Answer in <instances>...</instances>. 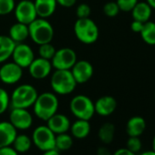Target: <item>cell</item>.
I'll return each instance as SVG.
<instances>
[{
  "label": "cell",
  "mask_w": 155,
  "mask_h": 155,
  "mask_svg": "<svg viewBox=\"0 0 155 155\" xmlns=\"http://www.w3.org/2000/svg\"><path fill=\"white\" fill-rule=\"evenodd\" d=\"M12 146L18 153H25L28 151L29 149L31 148L32 140L26 134H19L17 135V137L15 138Z\"/></svg>",
  "instance_id": "d4e9b609"
},
{
  "label": "cell",
  "mask_w": 155,
  "mask_h": 155,
  "mask_svg": "<svg viewBox=\"0 0 155 155\" xmlns=\"http://www.w3.org/2000/svg\"><path fill=\"white\" fill-rule=\"evenodd\" d=\"M9 122L20 130H26L32 126L33 117L28 109L12 108L9 114Z\"/></svg>",
  "instance_id": "8fae6325"
},
{
  "label": "cell",
  "mask_w": 155,
  "mask_h": 155,
  "mask_svg": "<svg viewBox=\"0 0 155 155\" xmlns=\"http://www.w3.org/2000/svg\"><path fill=\"white\" fill-rule=\"evenodd\" d=\"M56 1L58 5L63 8H71L76 4L77 0H56Z\"/></svg>",
  "instance_id": "8d00e7d4"
},
{
  "label": "cell",
  "mask_w": 155,
  "mask_h": 155,
  "mask_svg": "<svg viewBox=\"0 0 155 155\" xmlns=\"http://www.w3.org/2000/svg\"><path fill=\"white\" fill-rule=\"evenodd\" d=\"M77 84L87 83L93 76L94 68L91 62L81 59L77 60L74 66L70 69Z\"/></svg>",
  "instance_id": "7c38bea8"
},
{
  "label": "cell",
  "mask_w": 155,
  "mask_h": 155,
  "mask_svg": "<svg viewBox=\"0 0 155 155\" xmlns=\"http://www.w3.org/2000/svg\"><path fill=\"white\" fill-rule=\"evenodd\" d=\"M138 2L139 0H116L120 10L123 12H130Z\"/></svg>",
  "instance_id": "d6a6232c"
},
{
  "label": "cell",
  "mask_w": 155,
  "mask_h": 155,
  "mask_svg": "<svg viewBox=\"0 0 155 155\" xmlns=\"http://www.w3.org/2000/svg\"><path fill=\"white\" fill-rule=\"evenodd\" d=\"M11 58H13V61L22 68H28L34 60L35 55L33 49L28 45L22 42L16 44Z\"/></svg>",
  "instance_id": "4fadbf2b"
},
{
  "label": "cell",
  "mask_w": 155,
  "mask_h": 155,
  "mask_svg": "<svg viewBox=\"0 0 155 155\" xmlns=\"http://www.w3.org/2000/svg\"><path fill=\"white\" fill-rule=\"evenodd\" d=\"M70 124V120L66 115L58 112L47 120V126L56 135L68 132V130H69Z\"/></svg>",
  "instance_id": "9a60e30c"
},
{
  "label": "cell",
  "mask_w": 155,
  "mask_h": 155,
  "mask_svg": "<svg viewBox=\"0 0 155 155\" xmlns=\"http://www.w3.org/2000/svg\"><path fill=\"white\" fill-rule=\"evenodd\" d=\"M58 99L55 93L43 92L38 94L35 103L33 104V110L38 119L47 121L50 117L58 112Z\"/></svg>",
  "instance_id": "6da1fadb"
},
{
  "label": "cell",
  "mask_w": 155,
  "mask_h": 155,
  "mask_svg": "<svg viewBox=\"0 0 155 155\" xmlns=\"http://www.w3.org/2000/svg\"><path fill=\"white\" fill-rule=\"evenodd\" d=\"M97 155H112L110 150L105 147V146H101L98 148V150H97Z\"/></svg>",
  "instance_id": "f35d334b"
},
{
  "label": "cell",
  "mask_w": 155,
  "mask_h": 155,
  "mask_svg": "<svg viewBox=\"0 0 155 155\" xmlns=\"http://www.w3.org/2000/svg\"><path fill=\"white\" fill-rule=\"evenodd\" d=\"M113 155H137V154L132 152V151H130L127 148H120V149H118L113 153Z\"/></svg>",
  "instance_id": "74e56055"
},
{
  "label": "cell",
  "mask_w": 155,
  "mask_h": 155,
  "mask_svg": "<svg viewBox=\"0 0 155 155\" xmlns=\"http://www.w3.org/2000/svg\"><path fill=\"white\" fill-rule=\"evenodd\" d=\"M56 50L57 49L55 48V47L53 45H51V42L50 43H46V44L39 45L38 54H39L40 58L48 59V60H51L53 56L55 55Z\"/></svg>",
  "instance_id": "83f0119b"
},
{
  "label": "cell",
  "mask_w": 155,
  "mask_h": 155,
  "mask_svg": "<svg viewBox=\"0 0 155 155\" xmlns=\"http://www.w3.org/2000/svg\"><path fill=\"white\" fill-rule=\"evenodd\" d=\"M18 130L9 121H0V148L12 146Z\"/></svg>",
  "instance_id": "e0dca14e"
},
{
  "label": "cell",
  "mask_w": 155,
  "mask_h": 155,
  "mask_svg": "<svg viewBox=\"0 0 155 155\" xmlns=\"http://www.w3.org/2000/svg\"><path fill=\"white\" fill-rule=\"evenodd\" d=\"M28 68L32 78L36 80H43L50 75L52 70V64L50 60L39 57L37 58H35Z\"/></svg>",
  "instance_id": "5bb4252c"
},
{
  "label": "cell",
  "mask_w": 155,
  "mask_h": 155,
  "mask_svg": "<svg viewBox=\"0 0 155 155\" xmlns=\"http://www.w3.org/2000/svg\"><path fill=\"white\" fill-rule=\"evenodd\" d=\"M146 130V121L140 116L131 117L126 124V132L130 137H140Z\"/></svg>",
  "instance_id": "d6986e66"
},
{
  "label": "cell",
  "mask_w": 155,
  "mask_h": 155,
  "mask_svg": "<svg viewBox=\"0 0 155 155\" xmlns=\"http://www.w3.org/2000/svg\"><path fill=\"white\" fill-rule=\"evenodd\" d=\"M9 38L16 43H22L28 38H29L28 25L17 22L9 28Z\"/></svg>",
  "instance_id": "44dd1931"
},
{
  "label": "cell",
  "mask_w": 155,
  "mask_h": 155,
  "mask_svg": "<svg viewBox=\"0 0 155 155\" xmlns=\"http://www.w3.org/2000/svg\"><path fill=\"white\" fill-rule=\"evenodd\" d=\"M55 138L56 134L47 125H40L33 130L31 140L38 149L45 151L55 149Z\"/></svg>",
  "instance_id": "52a82bcc"
},
{
  "label": "cell",
  "mask_w": 155,
  "mask_h": 155,
  "mask_svg": "<svg viewBox=\"0 0 155 155\" xmlns=\"http://www.w3.org/2000/svg\"><path fill=\"white\" fill-rule=\"evenodd\" d=\"M77 60L78 58L75 50L70 48H62L56 50L55 55L50 61L52 68L55 69L70 70Z\"/></svg>",
  "instance_id": "ba28073f"
},
{
  "label": "cell",
  "mask_w": 155,
  "mask_h": 155,
  "mask_svg": "<svg viewBox=\"0 0 155 155\" xmlns=\"http://www.w3.org/2000/svg\"><path fill=\"white\" fill-rule=\"evenodd\" d=\"M120 8L116 2H108L103 7V13L108 18H115L120 13Z\"/></svg>",
  "instance_id": "1f68e13d"
},
{
  "label": "cell",
  "mask_w": 155,
  "mask_h": 155,
  "mask_svg": "<svg viewBox=\"0 0 155 155\" xmlns=\"http://www.w3.org/2000/svg\"><path fill=\"white\" fill-rule=\"evenodd\" d=\"M130 12L133 20L145 23L150 20L152 14V8L147 2H138Z\"/></svg>",
  "instance_id": "7402d4cb"
},
{
  "label": "cell",
  "mask_w": 155,
  "mask_h": 155,
  "mask_svg": "<svg viewBox=\"0 0 155 155\" xmlns=\"http://www.w3.org/2000/svg\"><path fill=\"white\" fill-rule=\"evenodd\" d=\"M34 6L38 18H48L55 13L58 4L56 0H35Z\"/></svg>",
  "instance_id": "ac0fdd59"
},
{
  "label": "cell",
  "mask_w": 155,
  "mask_h": 155,
  "mask_svg": "<svg viewBox=\"0 0 155 155\" xmlns=\"http://www.w3.org/2000/svg\"><path fill=\"white\" fill-rule=\"evenodd\" d=\"M114 135H115V126L110 122H106L102 124L99 129V132H98L99 139L101 140V142L105 144L111 143L114 139Z\"/></svg>",
  "instance_id": "cb8c5ba5"
},
{
  "label": "cell",
  "mask_w": 155,
  "mask_h": 155,
  "mask_svg": "<svg viewBox=\"0 0 155 155\" xmlns=\"http://www.w3.org/2000/svg\"><path fill=\"white\" fill-rule=\"evenodd\" d=\"M143 25L144 23L140 22V21H138V20H133L131 22V25H130V28L131 30L134 32V33H140L142 28H143Z\"/></svg>",
  "instance_id": "d590c367"
},
{
  "label": "cell",
  "mask_w": 155,
  "mask_h": 155,
  "mask_svg": "<svg viewBox=\"0 0 155 155\" xmlns=\"http://www.w3.org/2000/svg\"><path fill=\"white\" fill-rule=\"evenodd\" d=\"M140 37L142 40L150 46L155 45V23L152 21H147L144 23L140 31Z\"/></svg>",
  "instance_id": "484cf974"
},
{
  "label": "cell",
  "mask_w": 155,
  "mask_h": 155,
  "mask_svg": "<svg viewBox=\"0 0 155 155\" xmlns=\"http://www.w3.org/2000/svg\"><path fill=\"white\" fill-rule=\"evenodd\" d=\"M76 38L83 44H93L99 38L100 31L97 24L90 18H78L74 25Z\"/></svg>",
  "instance_id": "5b68a950"
},
{
  "label": "cell",
  "mask_w": 155,
  "mask_h": 155,
  "mask_svg": "<svg viewBox=\"0 0 155 155\" xmlns=\"http://www.w3.org/2000/svg\"><path fill=\"white\" fill-rule=\"evenodd\" d=\"M15 47L16 43L9 36L0 35V63H4L11 58Z\"/></svg>",
  "instance_id": "603a6c76"
},
{
  "label": "cell",
  "mask_w": 155,
  "mask_h": 155,
  "mask_svg": "<svg viewBox=\"0 0 155 155\" xmlns=\"http://www.w3.org/2000/svg\"><path fill=\"white\" fill-rule=\"evenodd\" d=\"M154 98H155V95H154Z\"/></svg>",
  "instance_id": "ee69618b"
},
{
  "label": "cell",
  "mask_w": 155,
  "mask_h": 155,
  "mask_svg": "<svg viewBox=\"0 0 155 155\" xmlns=\"http://www.w3.org/2000/svg\"><path fill=\"white\" fill-rule=\"evenodd\" d=\"M50 86L56 94L68 95L75 91L77 82L70 70L56 69L51 76Z\"/></svg>",
  "instance_id": "7a4b0ae2"
},
{
  "label": "cell",
  "mask_w": 155,
  "mask_h": 155,
  "mask_svg": "<svg viewBox=\"0 0 155 155\" xmlns=\"http://www.w3.org/2000/svg\"><path fill=\"white\" fill-rule=\"evenodd\" d=\"M15 18L18 22L29 25L37 18L38 14L34 6V2L30 0H21L14 8Z\"/></svg>",
  "instance_id": "9c48e42d"
},
{
  "label": "cell",
  "mask_w": 155,
  "mask_h": 155,
  "mask_svg": "<svg viewBox=\"0 0 155 155\" xmlns=\"http://www.w3.org/2000/svg\"><path fill=\"white\" fill-rule=\"evenodd\" d=\"M152 150L155 151V135H154L153 140H152Z\"/></svg>",
  "instance_id": "7bdbcfd3"
},
{
  "label": "cell",
  "mask_w": 155,
  "mask_h": 155,
  "mask_svg": "<svg viewBox=\"0 0 155 155\" xmlns=\"http://www.w3.org/2000/svg\"><path fill=\"white\" fill-rule=\"evenodd\" d=\"M146 2L150 5L152 9H155V0H146Z\"/></svg>",
  "instance_id": "b9f144b4"
},
{
  "label": "cell",
  "mask_w": 155,
  "mask_h": 155,
  "mask_svg": "<svg viewBox=\"0 0 155 155\" xmlns=\"http://www.w3.org/2000/svg\"><path fill=\"white\" fill-rule=\"evenodd\" d=\"M0 155H19V153L16 151V150L13 147L8 146L0 148Z\"/></svg>",
  "instance_id": "e575fe53"
},
{
  "label": "cell",
  "mask_w": 155,
  "mask_h": 155,
  "mask_svg": "<svg viewBox=\"0 0 155 155\" xmlns=\"http://www.w3.org/2000/svg\"><path fill=\"white\" fill-rule=\"evenodd\" d=\"M23 76V68L14 61L5 63L0 68V81L8 85L18 83Z\"/></svg>",
  "instance_id": "30bf717a"
},
{
  "label": "cell",
  "mask_w": 155,
  "mask_h": 155,
  "mask_svg": "<svg viewBox=\"0 0 155 155\" xmlns=\"http://www.w3.org/2000/svg\"><path fill=\"white\" fill-rule=\"evenodd\" d=\"M42 155H60L59 151L56 149H52V150H45L43 151Z\"/></svg>",
  "instance_id": "ab89813d"
},
{
  "label": "cell",
  "mask_w": 155,
  "mask_h": 155,
  "mask_svg": "<svg viewBox=\"0 0 155 155\" xmlns=\"http://www.w3.org/2000/svg\"><path fill=\"white\" fill-rule=\"evenodd\" d=\"M140 155H155V151L153 150H145V151L141 152Z\"/></svg>",
  "instance_id": "60d3db41"
},
{
  "label": "cell",
  "mask_w": 155,
  "mask_h": 155,
  "mask_svg": "<svg viewBox=\"0 0 155 155\" xmlns=\"http://www.w3.org/2000/svg\"><path fill=\"white\" fill-rule=\"evenodd\" d=\"M29 38L37 45L50 43L54 38V28L47 18H37L28 25Z\"/></svg>",
  "instance_id": "3957f363"
},
{
  "label": "cell",
  "mask_w": 155,
  "mask_h": 155,
  "mask_svg": "<svg viewBox=\"0 0 155 155\" xmlns=\"http://www.w3.org/2000/svg\"><path fill=\"white\" fill-rule=\"evenodd\" d=\"M91 13V8L88 4H81L76 9V15L78 18H90Z\"/></svg>",
  "instance_id": "836d02e7"
},
{
  "label": "cell",
  "mask_w": 155,
  "mask_h": 155,
  "mask_svg": "<svg viewBox=\"0 0 155 155\" xmlns=\"http://www.w3.org/2000/svg\"><path fill=\"white\" fill-rule=\"evenodd\" d=\"M15 0H0V16H5L14 11Z\"/></svg>",
  "instance_id": "f546056e"
},
{
  "label": "cell",
  "mask_w": 155,
  "mask_h": 155,
  "mask_svg": "<svg viewBox=\"0 0 155 155\" xmlns=\"http://www.w3.org/2000/svg\"><path fill=\"white\" fill-rule=\"evenodd\" d=\"M10 105V96L8 91L0 88V115L7 111Z\"/></svg>",
  "instance_id": "f1b7e54d"
},
{
  "label": "cell",
  "mask_w": 155,
  "mask_h": 155,
  "mask_svg": "<svg viewBox=\"0 0 155 155\" xmlns=\"http://www.w3.org/2000/svg\"><path fill=\"white\" fill-rule=\"evenodd\" d=\"M91 127L90 120H80V119H77L76 121L70 124V128H69L71 135L74 138L79 140L87 138L91 133Z\"/></svg>",
  "instance_id": "ffe728a7"
},
{
  "label": "cell",
  "mask_w": 155,
  "mask_h": 155,
  "mask_svg": "<svg viewBox=\"0 0 155 155\" xmlns=\"http://www.w3.org/2000/svg\"><path fill=\"white\" fill-rule=\"evenodd\" d=\"M38 96V91L34 86L22 84L13 91L10 96V104L12 108L28 109L33 106Z\"/></svg>",
  "instance_id": "277c9868"
},
{
  "label": "cell",
  "mask_w": 155,
  "mask_h": 155,
  "mask_svg": "<svg viewBox=\"0 0 155 155\" xmlns=\"http://www.w3.org/2000/svg\"><path fill=\"white\" fill-rule=\"evenodd\" d=\"M73 145V138L67 132L57 134L55 138V149L58 151L69 150Z\"/></svg>",
  "instance_id": "4316f807"
},
{
  "label": "cell",
  "mask_w": 155,
  "mask_h": 155,
  "mask_svg": "<svg viewBox=\"0 0 155 155\" xmlns=\"http://www.w3.org/2000/svg\"><path fill=\"white\" fill-rule=\"evenodd\" d=\"M126 148L136 154L140 151L142 148V143L140 140V137H130L127 140Z\"/></svg>",
  "instance_id": "4dcf8cb0"
},
{
  "label": "cell",
  "mask_w": 155,
  "mask_h": 155,
  "mask_svg": "<svg viewBox=\"0 0 155 155\" xmlns=\"http://www.w3.org/2000/svg\"><path fill=\"white\" fill-rule=\"evenodd\" d=\"M94 107L95 113L102 117H107L115 111L117 101L112 96H102L94 102Z\"/></svg>",
  "instance_id": "2e32d148"
},
{
  "label": "cell",
  "mask_w": 155,
  "mask_h": 155,
  "mask_svg": "<svg viewBox=\"0 0 155 155\" xmlns=\"http://www.w3.org/2000/svg\"><path fill=\"white\" fill-rule=\"evenodd\" d=\"M71 113L80 120H90L95 114L94 102L86 95H77L69 102Z\"/></svg>",
  "instance_id": "8992f818"
}]
</instances>
